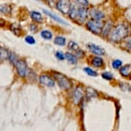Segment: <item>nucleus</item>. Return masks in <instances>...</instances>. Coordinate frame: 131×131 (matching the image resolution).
Here are the masks:
<instances>
[{"mask_svg":"<svg viewBox=\"0 0 131 131\" xmlns=\"http://www.w3.org/2000/svg\"><path fill=\"white\" fill-rule=\"evenodd\" d=\"M129 33V28L126 24H119L115 27L112 31H111L110 38L112 41L118 42L125 39Z\"/></svg>","mask_w":131,"mask_h":131,"instance_id":"f257e3e1","label":"nucleus"},{"mask_svg":"<svg viewBox=\"0 0 131 131\" xmlns=\"http://www.w3.org/2000/svg\"><path fill=\"white\" fill-rule=\"evenodd\" d=\"M53 78L58 82V86L64 90H69L72 88L73 83L67 76L60 72H53Z\"/></svg>","mask_w":131,"mask_h":131,"instance_id":"f03ea898","label":"nucleus"},{"mask_svg":"<svg viewBox=\"0 0 131 131\" xmlns=\"http://www.w3.org/2000/svg\"><path fill=\"white\" fill-rule=\"evenodd\" d=\"M104 24L101 21H94V20H90L86 23V28L89 31L95 34H101L102 32Z\"/></svg>","mask_w":131,"mask_h":131,"instance_id":"7ed1b4c3","label":"nucleus"},{"mask_svg":"<svg viewBox=\"0 0 131 131\" xmlns=\"http://www.w3.org/2000/svg\"><path fill=\"white\" fill-rule=\"evenodd\" d=\"M56 8L63 14H69L71 9V3L70 0H58Z\"/></svg>","mask_w":131,"mask_h":131,"instance_id":"20e7f679","label":"nucleus"},{"mask_svg":"<svg viewBox=\"0 0 131 131\" xmlns=\"http://www.w3.org/2000/svg\"><path fill=\"white\" fill-rule=\"evenodd\" d=\"M16 70H17V74L19 75V76L21 77H26L27 76V74H28V64L24 60H20L17 62L16 65Z\"/></svg>","mask_w":131,"mask_h":131,"instance_id":"39448f33","label":"nucleus"},{"mask_svg":"<svg viewBox=\"0 0 131 131\" xmlns=\"http://www.w3.org/2000/svg\"><path fill=\"white\" fill-rule=\"evenodd\" d=\"M39 81L41 85L48 86V88H52L55 85V81L53 78H51L50 75H46V74H42L39 76Z\"/></svg>","mask_w":131,"mask_h":131,"instance_id":"423d86ee","label":"nucleus"},{"mask_svg":"<svg viewBox=\"0 0 131 131\" xmlns=\"http://www.w3.org/2000/svg\"><path fill=\"white\" fill-rule=\"evenodd\" d=\"M84 97V89L81 86H77L74 89L72 93V100L73 102L78 105Z\"/></svg>","mask_w":131,"mask_h":131,"instance_id":"0eeeda50","label":"nucleus"},{"mask_svg":"<svg viewBox=\"0 0 131 131\" xmlns=\"http://www.w3.org/2000/svg\"><path fill=\"white\" fill-rule=\"evenodd\" d=\"M86 48H88L92 53L96 54V55H98V56H102V55H105V49L100 47V46L95 45V44L88 43V45H86Z\"/></svg>","mask_w":131,"mask_h":131,"instance_id":"6e6552de","label":"nucleus"},{"mask_svg":"<svg viewBox=\"0 0 131 131\" xmlns=\"http://www.w3.org/2000/svg\"><path fill=\"white\" fill-rule=\"evenodd\" d=\"M90 16L92 17L93 20L94 21H102V20L105 18V14L103 13L102 11L99 10V9L93 8L91 9L89 11Z\"/></svg>","mask_w":131,"mask_h":131,"instance_id":"1a4fd4ad","label":"nucleus"},{"mask_svg":"<svg viewBox=\"0 0 131 131\" xmlns=\"http://www.w3.org/2000/svg\"><path fill=\"white\" fill-rule=\"evenodd\" d=\"M43 11H44V13L46 15V16H48L49 17H51V19H53L54 21H57V23H61V24H63V25H66V26H69V23H66L65 21H63V20L62 19V18H60L59 16H56V15H54L53 13H51V11L47 10V9H43Z\"/></svg>","mask_w":131,"mask_h":131,"instance_id":"9d476101","label":"nucleus"},{"mask_svg":"<svg viewBox=\"0 0 131 131\" xmlns=\"http://www.w3.org/2000/svg\"><path fill=\"white\" fill-rule=\"evenodd\" d=\"M88 18V9L84 7H79L78 8V20L81 23H84Z\"/></svg>","mask_w":131,"mask_h":131,"instance_id":"9b49d317","label":"nucleus"},{"mask_svg":"<svg viewBox=\"0 0 131 131\" xmlns=\"http://www.w3.org/2000/svg\"><path fill=\"white\" fill-rule=\"evenodd\" d=\"M120 74L123 77H129L131 75V64H126L120 68Z\"/></svg>","mask_w":131,"mask_h":131,"instance_id":"f8f14e48","label":"nucleus"},{"mask_svg":"<svg viewBox=\"0 0 131 131\" xmlns=\"http://www.w3.org/2000/svg\"><path fill=\"white\" fill-rule=\"evenodd\" d=\"M30 16H31L32 20L35 21V23H43V21H44L43 16H42V15H41L40 13H39V12H37V11H31Z\"/></svg>","mask_w":131,"mask_h":131,"instance_id":"ddd939ff","label":"nucleus"},{"mask_svg":"<svg viewBox=\"0 0 131 131\" xmlns=\"http://www.w3.org/2000/svg\"><path fill=\"white\" fill-rule=\"evenodd\" d=\"M112 28V21H107L106 23H105V25L103 26V28H102V34L103 36H107L109 34H110L111 30Z\"/></svg>","mask_w":131,"mask_h":131,"instance_id":"4468645a","label":"nucleus"},{"mask_svg":"<svg viewBox=\"0 0 131 131\" xmlns=\"http://www.w3.org/2000/svg\"><path fill=\"white\" fill-rule=\"evenodd\" d=\"M92 65L95 68H101L104 66V60L100 56L94 57L92 60Z\"/></svg>","mask_w":131,"mask_h":131,"instance_id":"2eb2a0df","label":"nucleus"},{"mask_svg":"<svg viewBox=\"0 0 131 131\" xmlns=\"http://www.w3.org/2000/svg\"><path fill=\"white\" fill-rule=\"evenodd\" d=\"M64 58L67 59V61L71 64H76L77 63V58L74 55V54L70 53V52H66L64 54Z\"/></svg>","mask_w":131,"mask_h":131,"instance_id":"dca6fc26","label":"nucleus"},{"mask_svg":"<svg viewBox=\"0 0 131 131\" xmlns=\"http://www.w3.org/2000/svg\"><path fill=\"white\" fill-rule=\"evenodd\" d=\"M69 16L70 19L72 20H77L78 19V8L75 5L71 6V9L69 12Z\"/></svg>","mask_w":131,"mask_h":131,"instance_id":"f3484780","label":"nucleus"},{"mask_svg":"<svg viewBox=\"0 0 131 131\" xmlns=\"http://www.w3.org/2000/svg\"><path fill=\"white\" fill-rule=\"evenodd\" d=\"M9 29H10L15 34H16V35H18V36H20L21 34V28L18 24H11V25L9 26Z\"/></svg>","mask_w":131,"mask_h":131,"instance_id":"a211bd4d","label":"nucleus"},{"mask_svg":"<svg viewBox=\"0 0 131 131\" xmlns=\"http://www.w3.org/2000/svg\"><path fill=\"white\" fill-rule=\"evenodd\" d=\"M54 44L59 46H63L66 44V39L63 36H58L54 39Z\"/></svg>","mask_w":131,"mask_h":131,"instance_id":"6ab92c4d","label":"nucleus"},{"mask_svg":"<svg viewBox=\"0 0 131 131\" xmlns=\"http://www.w3.org/2000/svg\"><path fill=\"white\" fill-rule=\"evenodd\" d=\"M9 51L4 47H0V60H6L9 58Z\"/></svg>","mask_w":131,"mask_h":131,"instance_id":"aec40b11","label":"nucleus"},{"mask_svg":"<svg viewBox=\"0 0 131 131\" xmlns=\"http://www.w3.org/2000/svg\"><path fill=\"white\" fill-rule=\"evenodd\" d=\"M0 12L3 14L8 15L11 12V8L9 4H0Z\"/></svg>","mask_w":131,"mask_h":131,"instance_id":"412c9836","label":"nucleus"},{"mask_svg":"<svg viewBox=\"0 0 131 131\" xmlns=\"http://www.w3.org/2000/svg\"><path fill=\"white\" fill-rule=\"evenodd\" d=\"M8 59H9V63H10L12 65H14V66H16V63H17V62L19 61L18 57H17L14 52H9Z\"/></svg>","mask_w":131,"mask_h":131,"instance_id":"4be33fe9","label":"nucleus"},{"mask_svg":"<svg viewBox=\"0 0 131 131\" xmlns=\"http://www.w3.org/2000/svg\"><path fill=\"white\" fill-rule=\"evenodd\" d=\"M86 94L88 98H95V97H97L98 93L92 88H86Z\"/></svg>","mask_w":131,"mask_h":131,"instance_id":"5701e85b","label":"nucleus"},{"mask_svg":"<svg viewBox=\"0 0 131 131\" xmlns=\"http://www.w3.org/2000/svg\"><path fill=\"white\" fill-rule=\"evenodd\" d=\"M40 35L42 38L46 39V40H50V39H52V34L49 30H43L40 33Z\"/></svg>","mask_w":131,"mask_h":131,"instance_id":"b1692460","label":"nucleus"},{"mask_svg":"<svg viewBox=\"0 0 131 131\" xmlns=\"http://www.w3.org/2000/svg\"><path fill=\"white\" fill-rule=\"evenodd\" d=\"M68 48L70 49V51H76L77 50H79V46L78 44L76 43L75 41H70L69 42V45H68Z\"/></svg>","mask_w":131,"mask_h":131,"instance_id":"393cba45","label":"nucleus"},{"mask_svg":"<svg viewBox=\"0 0 131 131\" xmlns=\"http://www.w3.org/2000/svg\"><path fill=\"white\" fill-rule=\"evenodd\" d=\"M83 70H84V72L86 74V75H90V76H93V77H95V76H98V73L96 72L95 70H92L91 68H88V67L84 68Z\"/></svg>","mask_w":131,"mask_h":131,"instance_id":"a878e982","label":"nucleus"},{"mask_svg":"<svg viewBox=\"0 0 131 131\" xmlns=\"http://www.w3.org/2000/svg\"><path fill=\"white\" fill-rule=\"evenodd\" d=\"M122 64H123V62L121 60H119V59H115V60H113L112 63V68L115 69V70L120 69L121 67H122Z\"/></svg>","mask_w":131,"mask_h":131,"instance_id":"bb28decb","label":"nucleus"},{"mask_svg":"<svg viewBox=\"0 0 131 131\" xmlns=\"http://www.w3.org/2000/svg\"><path fill=\"white\" fill-rule=\"evenodd\" d=\"M101 76L105 79V80H107V81H112L113 77H114V75H112V73L109 72V71H107V72H104L102 73V75H101Z\"/></svg>","mask_w":131,"mask_h":131,"instance_id":"cd10ccee","label":"nucleus"},{"mask_svg":"<svg viewBox=\"0 0 131 131\" xmlns=\"http://www.w3.org/2000/svg\"><path fill=\"white\" fill-rule=\"evenodd\" d=\"M27 76L29 78V80H32V81H34L36 79V74L32 70H28V74H27Z\"/></svg>","mask_w":131,"mask_h":131,"instance_id":"c85d7f7f","label":"nucleus"},{"mask_svg":"<svg viewBox=\"0 0 131 131\" xmlns=\"http://www.w3.org/2000/svg\"><path fill=\"white\" fill-rule=\"evenodd\" d=\"M75 2L80 7H84L86 8L88 5V0H75Z\"/></svg>","mask_w":131,"mask_h":131,"instance_id":"c756f323","label":"nucleus"},{"mask_svg":"<svg viewBox=\"0 0 131 131\" xmlns=\"http://www.w3.org/2000/svg\"><path fill=\"white\" fill-rule=\"evenodd\" d=\"M25 41L28 44V45H34V44H35V39H34L33 36H30V35L26 37Z\"/></svg>","mask_w":131,"mask_h":131,"instance_id":"7c9ffc66","label":"nucleus"},{"mask_svg":"<svg viewBox=\"0 0 131 131\" xmlns=\"http://www.w3.org/2000/svg\"><path fill=\"white\" fill-rule=\"evenodd\" d=\"M55 56H56V58H58V60H60V61H63V60H64V58H64V54L60 51H56Z\"/></svg>","mask_w":131,"mask_h":131,"instance_id":"2f4dec72","label":"nucleus"},{"mask_svg":"<svg viewBox=\"0 0 131 131\" xmlns=\"http://www.w3.org/2000/svg\"><path fill=\"white\" fill-rule=\"evenodd\" d=\"M75 54H76V57L79 58H81L82 57H84V55H85V52L82 51V50H81V49H79V50H77L75 51Z\"/></svg>","mask_w":131,"mask_h":131,"instance_id":"473e14b6","label":"nucleus"},{"mask_svg":"<svg viewBox=\"0 0 131 131\" xmlns=\"http://www.w3.org/2000/svg\"><path fill=\"white\" fill-rule=\"evenodd\" d=\"M29 28H30V30L33 32V33H36V31L38 30V27H37V25H35V24H30Z\"/></svg>","mask_w":131,"mask_h":131,"instance_id":"72a5a7b5","label":"nucleus"},{"mask_svg":"<svg viewBox=\"0 0 131 131\" xmlns=\"http://www.w3.org/2000/svg\"><path fill=\"white\" fill-rule=\"evenodd\" d=\"M126 46H127L128 49H129V50L131 51V38L128 39L127 42H126Z\"/></svg>","mask_w":131,"mask_h":131,"instance_id":"f704fd0d","label":"nucleus"},{"mask_svg":"<svg viewBox=\"0 0 131 131\" xmlns=\"http://www.w3.org/2000/svg\"><path fill=\"white\" fill-rule=\"evenodd\" d=\"M5 26V21L4 19L0 18V27H4Z\"/></svg>","mask_w":131,"mask_h":131,"instance_id":"c9c22d12","label":"nucleus"}]
</instances>
